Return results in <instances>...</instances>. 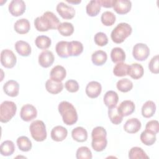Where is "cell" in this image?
Segmentation results:
<instances>
[{"instance_id": "6da1fadb", "label": "cell", "mask_w": 159, "mask_h": 159, "mask_svg": "<svg viewBox=\"0 0 159 159\" xmlns=\"http://www.w3.org/2000/svg\"><path fill=\"white\" fill-rule=\"evenodd\" d=\"M60 24L58 18L51 11H47L34 20V25L38 31L46 32L56 29Z\"/></svg>"}, {"instance_id": "7a4b0ae2", "label": "cell", "mask_w": 159, "mask_h": 159, "mask_svg": "<svg viewBox=\"0 0 159 159\" xmlns=\"http://www.w3.org/2000/svg\"><path fill=\"white\" fill-rule=\"evenodd\" d=\"M58 109L65 124L71 125L77 122L78 114L71 103L65 101H61L58 104Z\"/></svg>"}, {"instance_id": "3957f363", "label": "cell", "mask_w": 159, "mask_h": 159, "mask_svg": "<svg viewBox=\"0 0 159 159\" xmlns=\"http://www.w3.org/2000/svg\"><path fill=\"white\" fill-rule=\"evenodd\" d=\"M106 136L107 132L103 127L98 126L93 129L91 132V146L94 150L102 152L106 148L107 143Z\"/></svg>"}, {"instance_id": "277c9868", "label": "cell", "mask_w": 159, "mask_h": 159, "mask_svg": "<svg viewBox=\"0 0 159 159\" xmlns=\"http://www.w3.org/2000/svg\"><path fill=\"white\" fill-rule=\"evenodd\" d=\"M132 32V27L129 24L121 22L118 24L117 26L112 30L111 34V37L114 43H120L131 34Z\"/></svg>"}, {"instance_id": "5b68a950", "label": "cell", "mask_w": 159, "mask_h": 159, "mask_svg": "<svg viewBox=\"0 0 159 159\" xmlns=\"http://www.w3.org/2000/svg\"><path fill=\"white\" fill-rule=\"evenodd\" d=\"M32 137L37 142H42L47 138V130L44 122L40 120L33 121L29 127Z\"/></svg>"}, {"instance_id": "8992f818", "label": "cell", "mask_w": 159, "mask_h": 159, "mask_svg": "<svg viewBox=\"0 0 159 159\" xmlns=\"http://www.w3.org/2000/svg\"><path fill=\"white\" fill-rule=\"evenodd\" d=\"M16 104L10 101L2 102L0 106V121L2 123L8 122L16 114Z\"/></svg>"}, {"instance_id": "52a82bcc", "label": "cell", "mask_w": 159, "mask_h": 159, "mask_svg": "<svg viewBox=\"0 0 159 159\" xmlns=\"http://www.w3.org/2000/svg\"><path fill=\"white\" fill-rule=\"evenodd\" d=\"M149 54L150 49L145 43H137L133 47L132 55L136 60L144 61L148 58Z\"/></svg>"}, {"instance_id": "ba28073f", "label": "cell", "mask_w": 159, "mask_h": 159, "mask_svg": "<svg viewBox=\"0 0 159 159\" xmlns=\"http://www.w3.org/2000/svg\"><path fill=\"white\" fill-rule=\"evenodd\" d=\"M17 61V58L13 52L9 49L2 50L1 52V65L6 68H13Z\"/></svg>"}, {"instance_id": "9c48e42d", "label": "cell", "mask_w": 159, "mask_h": 159, "mask_svg": "<svg viewBox=\"0 0 159 159\" xmlns=\"http://www.w3.org/2000/svg\"><path fill=\"white\" fill-rule=\"evenodd\" d=\"M37 116L36 108L32 104H27L24 105L20 112V118L25 122L30 121L34 119Z\"/></svg>"}, {"instance_id": "30bf717a", "label": "cell", "mask_w": 159, "mask_h": 159, "mask_svg": "<svg viewBox=\"0 0 159 159\" xmlns=\"http://www.w3.org/2000/svg\"><path fill=\"white\" fill-rule=\"evenodd\" d=\"M57 11L59 15L65 19H71L75 15V10L73 7L68 6L65 2H59L57 6Z\"/></svg>"}, {"instance_id": "8fae6325", "label": "cell", "mask_w": 159, "mask_h": 159, "mask_svg": "<svg viewBox=\"0 0 159 159\" xmlns=\"http://www.w3.org/2000/svg\"><path fill=\"white\" fill-rule=\"evenodd\" d=\"M8 9L11 15L17 17L24 13L25 11V4L22 0H12L9 3Z\"/></svg>"}, {"instance_id": "7c38bea8", "label": "cell", "mask_w": 159, "mask_h": 159, "mask_svg": "<svg viewBox=\"0 0 159 159\" xmlns=\"http://www.w3.org/2000/svg\"><path fill=\"white\" fill-rule=\"evenodd\" d=\"M112 7L119 14L128 13L132 7V2L128 0H114Z\"/></svg>"}, {"instance_id": "4fadbf2b", "label": "cell", "mask_w": 159, "mask_h": 159, "mask_svg": "<svg viewBox=\"0 0 159 159\" xmlns=\"http://www.w3.org/2000/svg\"><path fill=\"white\" fill-rule=\"evenodd\" d=\"M101 90H102L101 84L98 81H93L89 82L87 84L86 87L85 92L89 98H96L101 94Z\"/></svg>"}, {"instance_id": "5bb4252c", "label": "cell", "mask_w": 159, "mask_h": 159, "mask_svg": "<svg viewBox=\"0 0 159 159\" xmlns=\"http://www.w3.org/2000/svg\"><path fill=\"white\" fill-rule=\"evenodd\" d=\"M54 55L51 51L44 50L42 52L39 56V63L43 68L50 66L54 61Z\"/></svg>"}, {"instance_id": "9a60e30c", "label": "cell", "mask_w": 159, "mask_h": 159, "mask_svg": "<svg viewBox=\"0 0 159 159\" xmlns=\"http://www.w3.org/2000/svg\"><path fill=\"white\" fill-rule=\"evenodd\" d=\"M135 104L134 102L130 100L123 101L117 107L118 112L123 117L128 116L132 114L135 111Z\"/></svg>"}, {"instance_id": "2e32d148", "label": "cell", "mask_w": 159, "mask_h": 159, "mask_svg": "<svg viewBox=\"0 0 159 159\" xmlns=\"http://www.w3.org/2000/svg\"><path fill=\"white\" fill-rule=\"evenodd\" d=\"M4 92L9 96L16 97L19 91V84L15 80H9L3 86Z\"/></svg>"}, {"instance_id": "e0dca14e", "label": "cell", "mask_w": 159, "mask_h": 159, "mask_svg": "<svg viewBox=\"0 0 159 159\" xmlns=\"http://www.w3.org/2000/svg\"><path fill=\"white\" fill-rule=\"evenodd\" d=\"M141 122L137 118H131L128 119L124 125V130L129 134H135L139 131L141 128Z\"/></svg>"}, {"instance_id": "ac0fdd59", "label": "cell", "mask_w": 159, "mask_h": 159, "mask_svg": "<svg viewBox=\"0 0 159 159\" xmlns=\"http://www.w3.org/2000/svg\"><path fill=\"white\" fill-rule=\"evenodd\" d=\"M67 135V129L61 125L55 126L51 131V138L56 142L63 141L66 139Z\"/></svg>"}, {"instance_id": "d6986e66", "label": "cell", "mask_w": 159, "mask_h": 159, "mask_svg": "<svg viewBox=\"0 0 159 159\" xmlns=\"http://www.w3.org/2000/svg\"><path fill=\"white\" fill-rule=\"evenodd\" d=\"M45 88L48 93L53 94H56L62 91L63 84L61 81H56L50 78L46 81Z\"/></svg>"}, {"instance_id": "ffe728a7", "label": "cell", "mask_w": 159, "mask_h": 159, "mask_svg": "<svg viewBox=\"0 0 159 159\" xmlns=\"http://www.w3.org/2000/svg\"><path fill=\"white\" fill-rule=\"evenodd\" d=\"M118 94L114 91H108L104 96V102L108 108H112L116 106L118 102Z\"/></svg>"}, {"instance_id": "44dd1931", "label": "cell", "mask_w": 159, "mask_h": 159, "mask_svg": "<svg viewBox=\"0 0 159 159\" xmlns=\"http://www.w3.org/2000/svg\"><path fill=\"white\" fill-rule=\"evenodd\" d=\"M50 75L51 79L56 81H61L66 77V71L63 66L57 65L52 69Z\"/></svg>"}, {"instance_id": "7402d4cb", "label": "cell", "mask_w": 159, "mask_h": 159, "mask_svg": "<svg viewBox=\"0 0 159 159\" xmlns=\"http://www.w3.org/2000/svg\"><path fill=\"white\" fill-rule=\"evenodd\" d=\"M15 31L19 34H25L29 32L30 25L27 19H20L17 20L14 25Z\"/></svg>"}, {"instance_id": "603a6c76", "label": "cell", "mask_w": 159, "mask_h": 159, "mask_svg": "<svg viewBox=\"0 0 159 159\" xmlns=\"http://www.w3.org/2000/svg\"><path fill=\"white\" fill-rule=\"evenodd\" d=\"M15 49L22 57H28L31 53V47L27 42L23 40H19L16 42Z\"/></svg>"}, {"instance_id": "cb8c5ba5", "label": "cell", "mask_w": 159, "mask_h": 159, "mask_svg": "<svg viewBox=\"0 0 159 159\" xmlns=\"http://www.w3.org/2000/svg\"><path fill=\"white\" fill-rule=\"evenodd\" d=\"M144 70L143 66L139 63H132L129 65L128 70V75L134 80L142 78L143 75Z\"/></svg>"}, {"instance_id": "d4e9b609", "label": "cell", "mask_w": 159, "mask_h": 159, "mask_svg": "<svg viewBox=\"0 0 159 159\" xmlns=\"http://www.w3.org/2000/svg\"><path fill=\"white\" fill-rule=\"evenodd\" d=\"M101 5L99 0L90 1L86 5V13L91 17L96 16L101 11Z\"/></svg>"}, {"instance_id": "484cf974", "label": "cell", "mask_w": 159, "mask_h": 159, "mask_svg": "<svg viewBox=\"0 0 159 159\" xmlns=\"http://www.w3.org/2000/svg\"><path fill=\"white\" fill-rule=\"evenodd\" d=\"M71 136L75 140L78 142H84L86 141L88 139V132L84 128L77 127L73 129Z\"/></svg>"}, {"instance_id": "4316f807", "label": "cell", "mask_w": 159, "mask_h": 159, "mask_svg": "<svg viewBox=\"0 0 159 159\" xmlns=\"http://www.w3.org/2000/svg\"><path fill=\"white\" fill-rule=\"evenodd\" d=\"M107 55L106 52L103 50H97L91 55V60L94 65L96 66H102L107 61Z\"/></svg>"}, {"instance_id": "83f0119b", "label": "cell", "mask_w": 159, "mask_h": 159, "mask_svg": "<svg viewBox=\"0 0 159 159\" xmlns=\"http://www.w3.org/2000/svg\"><path fill=\"white\" fill-rule=\"evenodd\" d=\"M55 50L57 55L61 58H68L69 54V42L60 41L55 46Z\"/></svg>"}, {"instance_id": "f1b7e54d", "label": "cell", "mask_w": 159, "mask_h": 159, "mask_svg": "<svg viewBox=\"0 0 159 159\" xmlns=\"http://www.w3.org/2000/svg\"><path fill=\"white\" fill-rule=\"evenodd\" d=\"M156 111V105L152 101H146L142 107V114L145 118H150L153 116Z\"/></svg>"}, {"instance_id": "f546056e", "label": "cell", "mask_w": 159, "mask_h": 159, "mask_svg": "<svg viewBox=\"0 0 159 159\" xmlns=\"http://www.w3.org/2000/svg\"><path fill=\"white\" fill-rule=\"evenodd\" d=\"M140 138L141 142L147 146L152 145L153 144H154L157 140L156 134L147 129H145L141 133Z\"/></svg>"}, {"instance_id": "4dcf8cb0", "label": "cell", "mask_w": 159, "mask_h": 159, "mask_svg": "<svg viewBox=\"0 0 159 159\" xmlns=\"http://www.w3.org/2000/svg\"><path fill=\"white\" fill-rule=\"evenodd\" d=\"M111 58L114 63L123 62L125 60V52L120 47H115L111 50Z\"/></svg>"}, {"instance_id": "1f68e13d", "label": "cell", "mask_w": 159, "mask_h": 159, "mask_svg": "<svg viewBox=\"0 0 159 159\" xmlns=\"http://www.w3.org/2000/svg\"><path fill=\"white\" fill-rule=\"evenodd\" d=\"M83 51V45L79 41L73 40L69 42V54L70 57H77Z\"/></svg>"}, {"instance_id": "d6a6232c", "label": "cell", "mask_w": 159, "mask_h": 159, "mask_svg": "<svg viewBox=\"0 0 159 159\" xmlns=\"http://www.w3.org/2000/svg\"><path fill=\"white\" fill-rule=\"evenodd\" d=\"M15 146L12 141L5 140L1 145L0 152L3 156H10L14 152Z\"/></svg>"}, {"instance_id": "836d02e7", "label": "cell", "mask_w": 159, "mask_h": 159, "mask_svg": "<svg viewBox=\"0 0 159 159\" xmlns=\"http://www.w3.org/2000/svg\"><path fill=\"white\" fill-rule=\"evenodd\" d=\"M108 116L111 122L115 125H118L120 124L123 120V116H121L118 112L116 106L112 108H109Z\"/></svg>"}, {"instance_id": "e575fe53", "label": "cell", "mask_w": 159, "mask_h": 159, "mask_svg": "<svg viewBox=\"0 0 159 159\" xmlns=\"http://www.w3.org/2000/svg\"><path fill=\"white\" fill-rule=\"evenodd\" d=\"M18 148L22 152H29L31 150L32 144L31 141L26 136H20L17 139Z\"/></svg>"}, {"instance_id": "d590c367", "label": "cell", "mask_w": 159, "mask_h": 159, "mask_svg": "<svg viewBox=\"0 0 159 159\" xmlns=\"http://www.w3.org/2000/svg\"><path fill=\"white\" fill-rule=\"evenodd\" d=\"M58 30L63 36H70L74 32L73 25L70 22H64L60 23L58 27Z\"/></svg>"}, {"instance_id": "8d00e7d4", "label": "cell", "mask_w": 159, "mask_h": 159, "mask_svg": "<svg viewBox=\"0 0 159 159\" xmlns=\"http://www.w3.org/2000/svg\"><path fill=\"white\" fill-rule=\"evenodd\" d=\"M35 43L39 48L45 50L50 47L52 41L48 36L39 35L36 37L35 40Z\"/></svg>"}, {"instance_id": "74e56055", "label": "cell", "mask_w": 159, "mask_h": 159, "mask_svg": "<svg viewBox=\"0 0 159 159\" xmlns=\"http://www.w3.org/2000/svg\"><path fill=\"white\" fill-rule=\"evenodd\" d=\"M129 67V65L123 62L117 63L113 69V73L115 76L118 77L128 75Z\"/></svg>"}, {"instance_id": "f35d334b", "label": "cell", "mask_w": 159, "mask_h": 159, "mask_svg": "<svg viewBox=\"0 0 159 159\" xmlns=\"http://www.w3.org/2000/svg\"><path fill=\"white\" fill-rule=\"evenodd\" d=\"M129 158L130 159H137V158H149L148 156L143 150V149L139 147H132L129 152Z\"/></svg>"}, {"instance_id": "ab89813d", "label": "cell", "mask_w": 159, "mask_h": 159, "mask_svg": "<svg viewBox=\"0 0 159 159\" xmlns=\"http://www.w3.org/2000/svg\"><path fill=\"white\" fill-rule=\"evenodd\" d=\"M116 87L119 91L123 93H127L132 89L133 83L129 79L123 78L117 82Z\"/></svg>"}, {"instance_id": "60d3db41", "label": "cell", "mask_w": 159, "mask_h": 159, "mask_svg": "<svg viewBox=\"0 0 159 159\" xmlns=\"http://www.w3.org/2000/svg\"><path fill=\"white\" fill-rule=\"evenodd\" d=\"M101 20L104 25L111 26L116 22V16L111 11H105L102 14Z\"/></svg>"}, {"instance_id": "b9f144b4", "label": "cell", "mask_w": 159, "mask_h": 159, "mask_svg": "<svg viewBox=\"0 0 159 159\" xmlns=\"http://www.w3.org/2000/svg\"><path fill=\"white\" fill-rule=\"evenodd\" d=\"M76 157L78 159H91L92 153L87 147H81L78 148L76 153Z\"/></svg>"}, {"instance_id": "7bdbcfd3", "label": "cell", "mask_w": 159, "mask_h": 159, "mask_svg": "<svg viewBox=\"0 0 159 159\" xmlns=\"http://www.w3.org/2000/svg\"><path fill=\"white\" fill-rule=\"evenodd\" d=\"M94 40L96 44L100 47L105 46L108 43V38L107 35L101 32H98L95 34Z\"/></svg>"}, {"instance_id": "ee69618b", "label": "cell", "mask_w": 159, "mask_h": 159, "mask_svg": "<svg viewBox=\"0 0 159 159\" xmlns=\"http://www.w3.org/2000/svg\"><path fill=\"white\" fill-rule=\"evenodd\" d=\"M158 60H159L158 55H157L150 60L148 63V68L150 71L153 73L158 74L159 73Z\"/></svg>"}, {"instance_id": "f6af8a7d", "label": "cell", "mask_w": 159, "mask_h": 159, "mask_svg": "<svg viewBox=\"0 0 159 159\" xmlns=\"http://www.w3.org/2000/svg\"><path fill=\"white\" fill-rule=\"evenodd\" d=\"M65 87L68 91L70 93H75L79 89V84L76 80H69L66 81Z\"/></svg>"}, {"instance_id": "bcb514c9", "label": "cell", "mask_w": 159, "mask_h": 159, "mask_svg": "<svg viewBox=\"0 0 159 159\" xmlns=\"http://www.w3.org/2000/svg\"><path fill=\"white\" fill-rule=\"evenodd\" d=\"M145 129L157 134L159 131V124L158 120H152L148 122L146 124Z\"/></svg>"}, {"instance_id": "7dc6e473", "label": "cell", "mask_w": 159, "mask_h": 159, "mask_svg": "<svg viewBox=\"0 0 159 159\" xmlns=\"http://www.w3.org/2000/svg\"><path fill=\"white\" fill-rule=\"evenodd\" d=\"M101 6L106 8L112 7L114 0H99Z\"/></svg>"}, {"instance_id": "c3c4849f", "label": "cell", "mask_w": 159, "mask_h": 159, "mask_svg": "<svg viewBox=\"0 0 159 159\" xmlns=\"http://www.w3.org/2000/svg\"><path fill=\"white\" fill-rule=\"evenodd\" d=\"M66 2H69V3H71V4H78V3H80V2H81V1H71L66 0Z\"/></svg>"}]
</instances>
